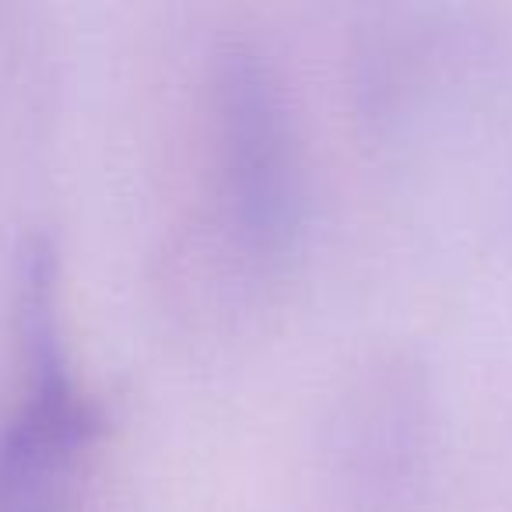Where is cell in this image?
<instances>
[{"mask_svg": "<svg viewBox=\"0 0 512 512\" xmlns=\"http://www.w3.org/2000/svg\"><path fill=\"white\" fill-rule=\"evenodd\" d=\"M18 344L22 386L0 421V512H71L99 421L67 362L46 249L25 260Z\"/></svg>", "mask_w": 512, "mask_h": 512, "instance_id": "6da1fadb", "label": "cell"}, {"mask_svg": "<svg viewBox=\"0 0 512 512\" xmlns=\"http://www.w3.org/2000/svg\"><path fill=\"white\" fill-rule=\"evenodd\" d=\"M221 116L239 225L260 249H281L295 221V169L278 88L253 60H232Z\"/></svg>", "mask_w": 512, "mask_h": 512, "instance_id": "7a4b0ae2", "label": "cell"}]
</instances>
